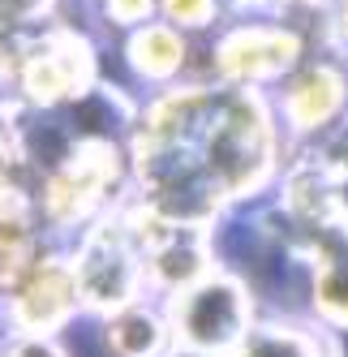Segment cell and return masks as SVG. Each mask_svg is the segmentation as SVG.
I'll return each mask as SVG.
<instances>
[{
	"label": "cell",
	"mask_w": 348,
	"mask_h": 357,
	"mask_svg": "<svg viewBox=\"0 0 348 357\" xmlns=\"http://www.w3.org/2000/svg\"><path fill=\"white\" fill-rule=\"evenodd\" d=\"M13 357H56V353L47 349V344H26V349H17Z\"/></svg>",
	"instance_id": "obj_10"
},
{
	"label": "cell",
	"mask_w": 348,
	"mask_h": 357,
	"mask_svg": "<svg viewBox=\"0 0 348 357\" xmlns=\"http://www.w3.org/2000/svg\"><path fill=\"white\" fill-rule=\"evenodd\" d=\"M142 9H146V0H116V13L120 17H138Z\"/></svg>",
	"instance_id": "obj_9"
},
{
	"label": "cell",
	"mask_w": 348,
	"mask_h": 357,
	"mask_svg": "<svg viewBox=\"0 0 348 357\" xmlns=\"http://www.w3.org/2000/svg\"><path fill=\"white\" fill-rule=\"evenodd\" d=\"M181 331L193 344H203V349L228 344L241 331V293L232 284H198L185 297Z\"/></svg>",
	"instance_id": "obj_1"
},
{
	"label": "cell",
	"mask_w": 348,
	"mask_h": 357,
	"mask_svg": "<svg viewBox=\"0 0 348 357\" xmlns=\"http://www.w3.org/2000/svg\"><path fill=\"white\" fill-rule=\"evenodd\" d=\"M168 9H172V17H181V22H203L211 13V0H168Z\"/></svg>",
	"instance_id": "obj_8"
},
{
	"label": "cell",
	"mask_w": 348,
	"mask_h": 357,
	"mask_svg": "<svg viewBox=\"0 0 348 357\" xmlns=\"http://www.w3.org/2000/svg\"><path fill=\"white\" fill-rule=\"evenodd\" d=\"M292 61V43L280 35H241L223 47V69L232 78H267Z\"/></svg>",
	"instance_id": "obj_2"
},
{
	"label": "cell",
	"mask_w": 348,
	"mask_h": 357,
	"mask_svg": "<svg viewBox=\"0 0 348 357\" xmlns=\"http://www.w3.org/2000/svg\"><path fill=\"white\" fill-rule=\"evenodd\" d=\"M112 344H116V353H125V357H146L159 344V327H155L151 314H125V319H116V327H112Z\"/></svg>",
	"instance_id": "obj_5"
},
{
	"label": "cell",
	"mask_w": 348,
	"mask_h": 357,
	"mask_svg": "<svg viewBox=\"0 0 348 357\" xmlns=\"http://www.w3.org/2000/svg\"><path fill=\"white\" fill-rule=\"evenodd\" d=\"M245 357H306V349L292 336H284V331H271V336H258Z\"/></svg>",
	"instance_id": "obj_7"
},
{
	"label": "cell",
	"mask_w": 348,
	"mask_h": 357,
	"mask_svg": "<svg viewBox=\"0 0 348 357\" xmlns=\"http://www.w3.org/2000/svg\"><path fill=\"white\" fill-rule=\"evenodd\" d=\"M335 99H340L335 78H327V73H310V78L296 86V95H292V112L301 121H322L335 108Z\"/></svg>",
	"instance_id": "obj_4"
},
{
	"label": "cell",
	"mask_w": 348,
	"mask_h": 357,
	"mask_svg": "<svg viewBox=\"0 0 348 357\" xmlns=\"http://www.w3.org/2000/svg\"><path fill=\"white\" fill-rule=\"evenodd\" d=\"M73 275H65L61 267H47L35 284L22 293V314H26L31 327H52L65 310H69V301H73Z\"/></svg>",
	"instance_id": "obj_3"
},
{
	"label": "cell",
	"mask_w": 348,
	"mask_h": 357,
	"mask_svg": "<svg viewBox=\"0 0 348 357\" xmlns=\"http://www.w3.org/2000/svg\"><path fill=\"white\" fill-rule=\"evenodd\" d=\"M22 5H31V0H0V13H5V9H22Z\"/></svg>",
	"instance_id": "obj_11"
},
{
	"label": "cell",
	"mask_w": 348,
	"mask_h": 357,
	"mask_svg": "<svg viewBox=\"0 0 348 357\" xmlns=\"http://www.w3.org/2000/svg\"><path fill=\"white\" fill-rule=\"evenodd\" d=\"M138 43H146V52L138 47V65L151 69V73H168L172 65L181 61V43L172 39V35H164V31H151V35L138 39Z\"/></svg>",
	"instance_id": "obj_6"
}]
</instances>
